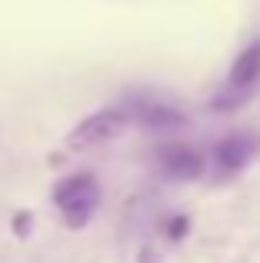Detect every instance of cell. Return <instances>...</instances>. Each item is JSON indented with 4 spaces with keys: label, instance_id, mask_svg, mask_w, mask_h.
<instances>
[{
    "label": "cell",
    "instance_id": "6da1fadb",
    "mask_svg": "<svg viewBox=\"0 0 260 263\" xmlns=\"http://www.w3.org/2000/svg\"><path fill=\"white\" fill-rule=\"evenodd\" d=\"M50 197H53V206L60 210V217H64V223L70 230H80V227L90 223V217L100 206V183L94 174H70L53 183Z\"/></svg>",
    "mask_w": 260,
    "mask_h": 263
},
{
    "label": "cell",
    "instance_id": "7a4b0ae2",
    "mask_svg": "<svg viewBox=\"0 0 260 263\" xmlns=\"http://www.w3.org/2000/svg\"><path fill=\"white\" fill-rule=\"evenodd\" d=\"M130 117L127 110H117V107H104V110H94L87 114L84 120H77L70 127V134L64 137L67 150H90V147H100V143L114 140L127 130Z\"/></svg>",
    "mask_w": 260,
    "mask_h": 263
},
{
    "label": "cell",
    "instance_id": "3957f363",
    "mask_svg": "<svg viewBox=\"0 0 260 263\" xmlns=\"http://www.w3.org/2000/svg\"><path fill=\"white\" fill-rule=\"evenodd\" d=\"M130 120H137L140 127L147 130H177L187 123V117L180 114L177 107H170V103H160V100H140L134 103V107L127 110Z\"/></svg>",
    "mask_w": 260,
    "mask_h": 263
},
{
    "label": "cell",
    "instance_id": "277c9868",
    "mask_svg": "<svg viewBox=\"0 0 260 263\" xmlns=\"http://www.w3.org/2000/svg\"><path fill=\"white\" fill-rule=\"evenodd\" d=\"M160 167L174 180H197L203 174V154L194 147H183V143H170L160 150Z\"/></svg>",
    "mask_w": 260,
    "mask_h": 263
},
{
    "label": "cell",
    "instance_id": "5b68a950",
    "mask_svg": "<svg viewBox=\"0 0 260 263\" xmlns=\"http://www.w3.org/2000/svg\"><path fill=\"white\" fill-rule=\"evenodd\" d=\"M254 150H257V143L250 140V137L230 134V137H224V140L217 143L214 160H217V167H220V170H227V174H237V170H244L250 160H254Z\"/></svg>",
    "mask_w": 260,
    "mask_h": 263
},
{
    "label": "cell",
    "instance_id": "8992f818",
    "mask_svg": "<svg viewBox=\"0 0 260 263\" xmlns=\"http://www.w3.org/2000/svg\"><path fill=\"white\" fill-rule=\"evenodd\" d=\"M260 80V40H254L250 47H244L237 53V60L230 64V73H227V84L234 90H250Z\"/></svg>",
    "mask_w": 260,
    "mask_h": 263
},
{
    "label": "cell",
    "instance_id": "52a82bcc",
    "mask_svg": "<svg viewBox=\"0 0 260 263\" xmlns=\"http://www.w3.org/2000/svg\"><path fill=\"white\" fill-rule=\"evenodd\" d=\"M187 230H190V220L187 217H174L167 223V237L170 240H183V237H187Z\"/></svg>",
    "mask_w": 260,
    "mask_h": 263
},
{
    "label": "cell",
    "instance_id": "ba28073f",
    "mask_svg": "<svg viewBox=\"0 0 260 263\" xmlns=\"http://www.w3.org/2000/svg\"><path fill=\"white\" fill-rule=\"evenodd\" d=\"M30 213H27V210H20V213H13V233H17V237L20 240H24L27 237V233H30Z\"/></svg>",
    "mask_w": 260,
    "mask_h": 263
}]
</instances>
